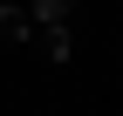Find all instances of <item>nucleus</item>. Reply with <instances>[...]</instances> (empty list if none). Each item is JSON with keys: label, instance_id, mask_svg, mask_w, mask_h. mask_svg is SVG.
<instances>
[{"label": "nucleus", "instance_id": "obj_1", "mask_svg": "<svg viewBox=\"0 0 123 116\" xmlns=\"http://www.w3.org/2000/svg\"><path fill=\"white\" fill-rule=\"evenodd\" d=\"M75 7H82V0H27V21H48V27H62Z\"/></svg>", "mask_w": 123, "mask_h": 116}, {"label": "nucleus", "instance_id": "obj_2", "mask_svg": "<svg viewBox=\"0 0 123 116\" xmlns=\"http://www.w3.org/2000/svg\"><path fill=\"white\" fill-rule=\"evenodd\" d=\"M27 7H0V41H27Z\"/></svg>", "mask_w": 123, "mask_h": 116}, {"label": "nucleus", "instance_id": "obj_3", "mask_svg": "<svg viewBox=\"0 0 123 116\" xmlns=\"http://www.w3.org/2000/svg\"><path fill=\"white\" fill-rule=\"evenodd\" d=\"M48 55H55V62H68V55H75V41H68V27H48Z\"/></svg>", "mask_w": 123, "mask_h": 116}]
</instances>
